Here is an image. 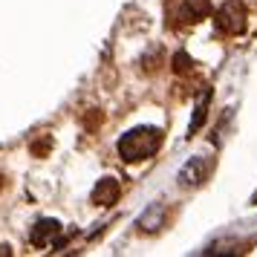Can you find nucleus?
<instances>
[{
  "mask_svg": "<svg viewBox=\"0 0 257 257\" xmlns=\"http://www.w3.org/2000/svg\"><path fill=\"white\" fill-rule=\"evenodd\" d=\"M162 145V130L159 127H136L118 139V153L127 162H142L159 151Z\"/></svg>",
  "mask_w": 257,
  "mask_h": 257,
  "instance_id": "obj_1",
  "label": "nucleus"
},
{
  "mask_svg": "<svg viewBox=\"0 0 257 257\" xmlns=\"http://www.w3.org/2000/svg\"><path fill=\"white\" fill-rule=\"evenodd\" d=\"M214 21H217V29L222 35H240L245 29V6L240 0H228V3L220 6Z\"/></svg>",
  "mask_w": 257,
  "mask_h": 257,
  "instance_id": "obj_2",
  "label": "nucleus"
},
{
  "mask_svg": "<svg viewBox=\"0 0 257 257\" xmlns=\"http://www.w3.org/2000/svg\"><path fill=\"white\" fill-rule=\"evenodd\" d=\"M32 243L35 245H47V243H55L61 245L64 240H61V225L55 220H44L35 225V234H32Z\"/></svg>",
  "mask_w": 257,
  "mask_h": 257,
  "instance_id": "obj_3",
  "label": "nucleus"
},
{
  "mask_svg": "<svg viewBox=\"0 0 257 257\" xmlns=\"http://www.w3.org/2000/svg\"><path fill=\"white\" fill-rule=\"evenodd\" d=\"M179 15H182L185 24H197V21H202V18L211 15V3L208 0H185L179 6Z\"/></svg>",
  "mask_w": 257,
  "mask_h": 257,
  "instance_id": "obj_4",
  "label": "nucleus"
},
{
  "mask_svg": "<svg viewBox=\"0 0 257 257\" xmlns=\"http://www.w3.org/2000/svg\"><path fill=\"white\" fill-rule=\"evenodd\" d=\"M116 199H118V182L113 176H104V179L93 188V202L95 205H110V202H116Z\"/></svg>",
  "mask_w": 257,
  "mask_h": 257,
  "instance_id": "obj_5",
  "label": "nucleus"
},
{
  "mask_svg": "<svg viewBox=\"0 0 257 257\" xmlns=\"http://www.w3.org/2000/svg\"><path fill=\"white\" fill-rule=\"evenodd\" d=\"M202 176H205V168H202V159H194V162L188 165L185 171L179 174V179L185 182V185H197V182H202Z\"/></svg>",
  "mask_w": 257,
  "mask_h": 257,
  "instance_id": "obj_6",
  "label": "nucleus"
},
{
  "mask_svg": "<svg viewBox=\"0 0 257 257\" xmlns=\"http://www.w3.org/2000/svg\"><path fill=\"white\" fill-rule=\"evenodd\" d=\"M174 70L176 72H188L191 70V58H188V55H176L174 58Z\"/></svg>",
  "mask_w": 257,
  "mask_h": 257,
  "instance_id": "obj_7",
  "label": "nucleus"
}]
</instances>
